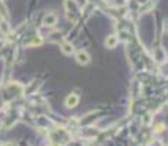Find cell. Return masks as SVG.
I'll return each instance as SVG.
<instances>
[{"instance_id":"6da1fadb","label":"cell","mask_w":168,"mask_h":146,"mask_svg":"<svg viewBox=\"0 0 168 146\" xmlns=\"http://www.w3.org/2000/svg\"><path fill=\"white\" fill-rule=\"evenodd\" d=\"M75 59H76V61H78L79 64H88V63L91 61V56H89L86 51L81 50V51H78V53L75 54Z\"/></svg>"},{"instance_id":"7a4b0ae2","label":"cell","mask_w":168,"mask_h":146,"mask_svg":"<svg viewBox=\"0 0 168 146\" xmlns=\"http://www.w3.org/2000/svg\"><path fill=\"white\" fill-rule=\"evenodd\" d=\"M57 24V15L56 13H47L42 18V25L44 27H54Z\"/></svg>"},{"instance_id":"3957f363","label":"cell","mask_w":168,"mask_h":146,"mask_svg":"<svg viewBox=\"0 0 168 146\" xmlns=\"http://www.w3.org/2000/svg\"><path fill=\"white\" fill-rule=\"evenodd\" d=\"M79 104V97L76 93H70L69 97L66 98V107L67 108H73Z\"/></svg>"},{"instance_id":"277c9868","label":"cell","mask_w":168,"mask_h":146,"mask_svg":"<svg viewBox=\"0 0 168 146\" xmlns=\"http://www.w3.org/2000/svg\"><path fill=\"white\" fill-rule=\"evenodd\" d=\"M119 44V37L117 35H108L107 37V40H105V47L107 48H114L115 46Z\"/></svg>"},{"instance_id":"5b68a950","label":"cell","mask_w":168,"mask_h":146,"mask_svg":"<svg viewBox=\"0 0 168 146\" xmlns=\"http://www.w3.org/2000/svg\"><path fill=\"white\" fill-rule=\"evenodd\" d=\"M60 50H61V53L66 54V56H70V54L75 51L73 46H72L70 42H63V44L60 46Z\"/></svg>"},{"instance_id":"8992f818","label":"cell","mask_w":168,"mask_h":146,"mask_svg":"<svg viewBox=\"0 0 168 146\" xmlns=\"http://www.w3.org/2000/svg\"><path fill=\"white\" fill-rule=\"evenodd\" d=\"M0 32L2 34H7L9 32V24L5 20H0Z\"/></svg>"},{"instance_id":"52a82bcc","label":"cell","mask_w":168,"mask_h":146,"mask_svg":"<svg viewBox=\"0 0 168 146\" xmlns=\"http://www.w3.org/2000/svg\"><path fill=\"white\" fill-rule=\"evenodd\" d=\"M3 47H5V41H3V40H0V50H2Z\"/></svg>"},{"instance_id":"ba28073f","label":"cell","mask_w":168,"mask_h":146,"mask_svg":"<svg viewBox=\"0 0 168 146\" xmlns=\"http://www.w3.org/2000/svg\"><path fill=\"white\" fill-rule=\"evenodd\" d=\"M2 146H13V143H6V145H2Z\"/></svg>"}]
</instances>
